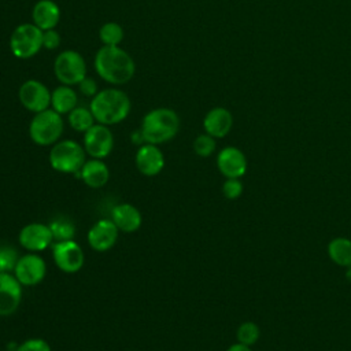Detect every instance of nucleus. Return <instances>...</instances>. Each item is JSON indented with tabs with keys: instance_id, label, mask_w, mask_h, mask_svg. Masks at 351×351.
Returning a JSON list of instances; mask_svg holds the SVG:
<instances>
[{
	"instance_id": "obj_1",
	"label": "nucleus",
	"mask_w": 351,
	"mask_h": 351,
	"mask_svg": "<svg viewBox=\"0 0 351 351\" xmlns=\"http://www.w3.org/2000/svg\"><path fill=\"white\" fill-rule=\"evenodd\" d=\"M95 70L108 84L123 85L129 82L136 71L133 58L118 45H103L95 55Z\"/></svg>"
},
{
	"instance_id": "obj_2",
	"label": "nucleus",
	"mask_w": 351,
	"mask_h": 351,
	"mask_svg": "<svg viewBox=\"0 0 351 351\" xmlns=\"http://www.w3.org/2000/svg\"><path fill=\"white\" fill-rule=\"evenodd\" d=\"M132 103L129 96L117 88L97 92L90 100L89 110L97 123L110 126L122 122L130 112Z\"/></svg>"
},
{
	"instance_id": "obj_3",
	"label": "nucleus",
	"mask_w": 351,
	"mask_h": 351,
	"mask_svg": "<svg viewBox=\"0 0 351 351\" xmlns=\"http://www.w3.org/2000/svg\"><path fill=\"white\" fill-rule=\"evenodd\" d=\"M140 130L145 143L159 145L176 137L180 130V118L171 108H154L144 115Z\"/></svg>"
},
{
	"instance_id": "obj_4",
	"label": "nucleus",
	"mask_w": 351,
	"mask_h": 351,
	"mask_svg": "<svg viewBox=\"0 0 351 351\" xmlns=\"http://www.w3.org/2000/svg\"><path fill=\"white\" fill-rule=\"evenodd\" d=\"M63 133V119L52 108L34 114L29 125V136L37 145L47 147L59 141Z\"/></svg>"
},
{
	"instance_id": "obj_5",
	"label": "nucleus",
	"mask_w": 351,
	"mask_h": 351,
	"mask_svg": "<svg viewBox=\"0 0 351 351\" xmlns=\"http://www.w3.org/2000/svg\"><path fill=\"white\" fill-rule=\"evenodd\" d=\"M85 162V149L74 140L58 141L49 151V165L59 173L75 174Z\"/></svg>"
},
{
	"instance_id": "obj_6",
	"label": "nucleus",
	"mask_w": 351,
	"mask_h": 351,
	"mask_svg": "<svg viewBox=\"0 0 351 351\" xmlns=\"http://www.w3.org/2000/svg\"><path fill=\"white\" fill-rule=\"evenodd\" d=\"M10 48L18 59L33 58L43 48V30L34 23L16 26L10 37Z\"/></svg>"
},
{
	"instance_id": "obj_7",
	"label": "nucleus",
	"mask_w": 351,
	"mask_h": 351,
	"mask_svg": "<svg viewBox=\"0 0 351 351\" xmlns=\"http://www.w3.org/2000/svg\"><path fill=\"white\" fill-rule=\"evenodd\" d=\"M53 73L62 85H78L86 77V63L80 52L66 49L56 56Z\"/></svg>"
},
{
	"instance_id": "obj_8",
	"label": "nucleus",
	"mask_w": 351,
	"mask_h": 351,
	"mask_svg": "<svg viewBox=\"0 0 351 351\" xmlns=\"http://www.w3.org/2000/svg\"><path fill=\"white\" fill-rule=\"evenodd\" d=\"M52 258L58 269L69 274L80 271L85 262L84 251L74 240L56 241L52 245Z\"/></svg>"
},
{
	"instance_id": "obj_9",
	"label": "nucleus",
	"mask_w": 351,
	"mask_h": 351,
	"mask_svg": "<svg viewBox=\"0 0 351 351\" xmlns=\"http://www.w3.org/2000/svg\"><path fill=\"white\" fill-rule=\"evenodd\" d=\"M114 148V136L108 126L95 123L84 133V149L95 159L107 158Z\"/></svg>"
},
{
	"instance_id": "obj_10",
	"label": "nucleus",
	"mask_w": 351,
	"mask_h": 351,
	"mask_svg": "<svg viewBox=\"0 0 351 351\" xmlns=\"http://www.w3.org/2000/svg\"><path fill=\"white\" fill-rule=\"evenodd\" d=\"M18 96L21 104L34 114L41 112L51 106V92L37 80L25 81L19 88Z\"/></svg>"
},
{
	"instance_id": "obj_11",
	"label": "nucleus",
	"mask_w": 351,
	"mask_h": 351,
	"mask_svg": "<svg viewBox=\"0 0 351 351\" xmlns=\"http://www.w3.org/2000/svg\"><path fill=\"white\" fill-rule=\"evenodd\" d=\"M12 273L22 285L33 287L44 280L47 274V265L40 255L26 254L19 256Z\"/></svg>"
},
{
	"instance_id": "obj_12",
	"label": "nucleus",
	"mask_w": 351,
	"mask_h": 351,
	"mask_svg": "<svg viewBox=\"0 0 351 351\" xmlns=\"http://www.w3.org/2000/svg\"><path fill=\"white\" fill-rule=\"evenodd\" d=\"M18 241L25 250L32 252H40L47 250L52 244L53 236L49 229V225L32 222L21 229Z\"/></svg>"
},
{
	"instance_id": "obj_13",
	"label": "nucleus",
	"mask_w": 351,
	"mask_h": 351,
	"mask_svg": "<svg viewBox=\"0 0 351 351\" xmlns=\"http://www.w3.org/2000/svg\"><path fill=\"white\" fill-rule=\"evenodd\" d=\"M22 302V284L11 273H0V317L14 314Z\"/></svg>"
},
{
	"instance_id": "obj_14",
	"label": "nucleus",
	"mask_w": 351,
	"mask_h": 351,
	"mask_svg": "<svg viewBox=\"0 0 351 351\" xmlns=\"http://www.w3.org/2000/svg\"><path fill=\"white\" fill-rule=\"evenodd\" d=\"M118 228L112 219H99L86 234L88 244L99 252L111 250L118 240Z\"/></svg>"
},
{
	"instance_id": "obj_15",
	"label": "nucleus",
	"mask_w": 351,
	"mask_h": 351,
	"mask_svg": "<svg viewBox=\"0 0 351 351\" xmlns=\"http://www.w3.org/2000/svg\"><path fill=\"white\" fill-rule=\"evenodd\" d=\"M134 162L137 170L147 177H154L159 174L165 167L163 152L158 148V145L149 143H145L138 147L134 156Z\"/></svg>"
},
{
	"instance_id": "obj_16",
	"label": "nucleus",
	"mask_w": 351,
	"mask_h": 351,
	"mask_svg": "<svg viewBox=\"0 0 351 351\" xmlns=\"http://www.w3.org/2000/svg\"><path fill=\"white\" fill-rule=\"evenodd\" d=\"M217 166L226 178H240L245 174L247 159L236 147H225L217 156Z\"/></svg>"
},
{
	"instance_id": "obj_17",
	"label": "nucleus",
	"mask_w": 351,
	"mask_h": 351,
	"mask_svg": "<svg viewBox=\"0 0 351 351\" xmlns=\"http://www.w3.org/2000/svg\"><path fill=\"white\" fill-rule=\"evenodd\" d=\"M233 125V118L229 110L223 107H214L211 108L204 119H203V128L204 132L214 138H222L225 137Z\"/></svg>"
},
{
	"instance_id": "obj_18",
	"label": "nucleus",
	"mask_w": 351,
	"mask_h": 351,
	"mask_svg": "<svg viewBox=\"0 0 351 351\" xmlns=\"http://www.w3.org/2000/svg\"><path fill=\"white\" fill-rule=\"evenodd\" d=\"M111 219L117 228L125 233L136 232L143 222L138 208L130 203L117 204L111 211Z\"/></svg>"
},
{
	"instance_id": "obj_19",
	"label": "nucleus",
	"mask_w": 351,
	"mask_h": 351,
	"mask_svg": "<svg viewBox=\"0 0 351 351\" xmlns=\"http://www.w3.org/2000/svg\"><path fill=\"white\" fill-rule=\"evenodd\" d=\"M32 19L43 32L55 29L60 19V8L52 0H38L33 7Z\"/></svg>"
},
{
	"instance_id": "obj_20",
	"label": "nucleus",
	"mask_w": 351,
	"mask_h": 351,
	"mask_svg": "<svg viewBox=\"0 0 351 351\" xmlns=\"http://www.w3.org/2000/svg\"><path fill=\"white\" fill-rule=\"evenodd\" d=\"M110 178V170L107 165L101 159L92 158L90 160H86L81 169V180L89 186V188H101L107 184Z\"/></svg>"
},
{
	"instance_id": "obj_21",
	"label": "nucleus",
	"mask_w": 351,
	"mask_h": 351,
	"mask_svg": "<svg viewBox=\"0 0 351 351\" xmlns=\"http://www.w3.org/2000/svg\"><path fill=\"white\" fill-rule=\"evenodd\" d=\"M77 93L69 85H60L53 89L51 93V107L58 114H69L71 110L77 107Z\"/></svg>"
},
{
	"instance_id": "obj_22",
	"label": "nucleus",
	"mask_w": 351,
	"mask_h": 351,
	"mask_svg": "<svg viewBox=\"0 0 351 351\" xmlns=\"http://www.w3.org/2000/svg\"><path fill=\"white\" fill-rule=\"evenodd\" d=\"M329 258L339 266L348 267L351 265V240L336 237L328 244Z\"/></svg>"
},
{
	"instance_id": "obj_23",
	"label": "nucleus",
	"mask_w": 351,
	"mask_h": 351,
	"mask_svg": "<svg viewBox=\"0 0 351 351\" xmlns=\"http://www.w3.org/2000/svg\"><path fill=\"white\" fill-rule=\"evenodd\" d=\"M67 115H69L67 117L69 123L75 132L85 133L89 128H92L95 125V117L89 108L75 107Z\"/></svg>"
},
{
	"instance_id": "obj_24",
	"label": "nucleus",
	"mask_w": 351,
	"mask_h": 351,
	"mask_svg": "<svg viewBox=\"0 0 351 351\" xmlns=\"http://www.w3.org/2000/svg\"><path fill=\"white\" fill-rule=\"evenodd\" d=\"M49 229L52 232L53 240H56V241L73 240L75 236V225L64 217H59V218H55L53 221H51Z\"/></svg>"
},
{
	"instance_id": "obj_25",
	"label": "nucleus",
	"mask_w": 351,
	"mask_h": 351,
	"mask_svg": "<svg viewBox=\"0 0 351 351\" xmlns=\"http://www.w3.org/2000/svg\"><path fill=\"white\" fill-rule=\"evenodd\" d=\"M99 38L103 45L115 47L123 40V29L117 22H107L100 27Z\"/></svg>"
},
{
	"instance_id": "obj_26",
	"label": "nucleus",
	"mask_w": 351,
	"mask_h": 351,
	"mask_svg": "<svg viewBox=\"0 0 351 351\" xmlns=\"http://www.w3.org/2000/svg\"><path fill=\"white\" fill-rule=\"evenodd\" d=\"M259 328L256 324L251 322V321H247V322H243L239 328H237V341L241 343V344H245V346H252L258 341L259 339Z\"/></svg>"
},
{
	"instance_id": "obj_27",
	"label": "nucleus",
	"mask_w": 351,
	"mask_h": 351,
	"mask_svg": "<svg viewBox=\"0 0 351 351\" xmlns=\"http://www.w3.org/2000/svg\"><path fill=\"white\" fill-rule=\"evenodd\" d=\"M215 138L207 133L199 134L193 141V151L200 158H208L215 151Z\"/></svg>"
},
{
	"instance_id": "obj_28",
	"label": "nucleus",
	"mask_w": 351,
	"mask_h": 351,
	"mask_svg": "<svg viewBox=\"0 0 351 351\" xmlns=\"http://www.w3.org/2000/svg\"><path fill=\"white\" fill-rule=\"evenodd\" d=\"M19 256L15 248L10 245L0 247V273H11L14 271Z\"/></svg>"
},
{
	"instance_id": "obj_29",
	"label": "nucleus",
	"mask_w": 351,
	"mask_h": 351,
	"mask_svg": "<svg viewBox=\"0 0 351 351\" xmlns=\"http://www.w3.org/2000/svg\"><path fill=\"white\" fill-rule=\"evenodd\" d=\"M222 193L226 199L234 200L243 193V184L239 178H226L222 185Z\"/></svg>"
},
{
	"instance_id": "obj_30",
	"label": "nucleus",
	"mask_w": 351,
	"mask_h": 351,
	"mask_svg": "<svg viewBox=\"0 0 351 351\" xmlns=\"http://www.w3.org/2000/svg\"><path fill=\"white\" fill-rule=\"evenodd\" d=\"M15 351H51V346L44 339L33 337L21 343Z\"/></svg>"
},
{
	"instance_id": "obj_31",
	"label": "nucleus",
	"mask_w": 351,
	"mask_h": 351,
	"mask_svg": "<svg viewBox=\"0 0 351 351\" xmlns=\"http://www.w3.org/2000/svg\"><path fill=\"white\" fill-rule=\"evenodd\" d=\"M60 44V36L55 29H49L43 32V48L45 49H56Z\"/></svg>"
},
{
	"instance_id": "obj_32",
	"label": "nucleus",
	"mask_w": 351,
	"mask_h": 351,
	"mask_svg": "<svg viewBox=\"0 0 351 351\" xmlns=\"http://www.w3.org/2000/svg\"><path fill=\"white\" fill-rule=\"evenodd\" d=\"M80 92L88 97H93L97 93V84L95 80L85 77L80 84H78Z\"/></svg>"
},
{
	"instance_id": "obj_33",
	"label": "nucleus",
	"mask_w": 351,
	"mask_h": 351,
	"mask_svg": "<svg viewBox=\"0 0 351 351\" xmlns=\"http://www.w3.org/2000/svg\"><path fill=\"white\" fill-rule=\"evenodd\" d=\"M132 143H133V144H138V145L145 144V140H144V136H143L141 130H134V132L132 133Z\"/></svg>"
},
{
	"instance_id": "obj_34",
	"label": "nucleus",
	"mask_w": 351,
	"mask_h": 351,
	"mask_svg": "<svg viewBox=\"0 0 351 351\" xmlns=\"http://www.w3.org/2000/svg\"><path fill=\"white\" fill-rule=\"evenodd\" d=\"M226 351H251L250 346H245V344H241V343H236V344H232Z\"/></svg>"
},
{
	"instance_id": "obj_35",
	"label": "nucleus",
	"mask_w": 351,
	"mask_h": 351,
	"mask_svg": "<svg viewBox=\"0 0 351 351\" xmlns=\"http://www.w3.org/2000/svg\"><path fill=\"white\" fill-rule=\"evenodd\" d=\"M346 278L348 280V282H351V265L346 270Z\"/></svg>"
}]
</instances>
